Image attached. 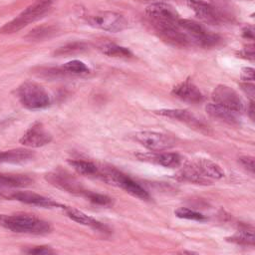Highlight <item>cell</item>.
Instances as JSON below:
<instances>
[{
  "label": "cell",
  "instance_id": "6da1fadb",
  "mask_svg": "<svg viewBox=\"0 0 255 255\" xmlns=\"http://www.w3.org/2000/svg\"><path fill=\"white\" fill-rule=\"evenodd\" d=\"M0 226L17 233L44 235L52 231L49 222L27 213L0 214Z\"/></svg>",
  "mask_w": 255,
  "mask_h": 255
},
{
  "label": "cell",
  "instance_id": "7a4b0ae2",
  "mask_svg": "<svg viewBox=\"0 0 255 255\" xmlns=\"http://www.w3.org/2000/svg\"><path fill=\"white\" fill-rule=\"evenodd\" d=\"M53 1L54 0H37L32 5L28 6L24 11H22L13 20L6 23L0 29V32L3 34H12L39 20L50 10Z\"/></svg>",
  "mask_w": 255,
  "mask_h": 255
},
{
  "label": "cell",
  "instance_id": "3957f363",
  "mask_svg": "<svg viewBox=\"0 0 255 255\" xmlns=\"http://www.w3.org/2000/svg\"><path fill=\"white\" fill-rule=\"evenodd\" d=\"M17 95L22 106L29 110L46 109L51 104L50 96L46 90L32 81L22 83L17 90Z\"/></svg>",
  "mask_w": 255,
  "mask_h": 255
},
{
  "label": "cell",
  "instance_id": "277c9868",
  "mask_svg": "<svg viewBox=\"0 0 255 255\" xmlns=\"http://www.w3.org/2000/svg\"><path fill=\"white\" fill-rule=\"evenodd\" d=\"M100 177H102L105 181L117 185L123 189H125L128 193L131 194L142 200H149L150 196L148 192L137 182L131 179L129 176L125 173L115 169V168H107L100 173Z\"/></svg>",
  "mask_w": 255,
  "mask_h": 255
},
{
  "label": "cell",
  "instance_id": "5b68a950",
  "mask_svg": "<svg viewBox=\"0 0 255 255\" xmlns=\"http://www.w3.org/2000/svg\"><path fill=\"white\" fill-rule=\"evenodd\" d=\"M177 24L188 35L192 44L201 47H212L220 42L218 35L210 32L196 21L179 18Z\"/></svg>",
  "mask_w": 255,
  "mask_h": 255
},
{
  "label": "cell",
  "instance_id": "8992f818",
  "mask_svg": "<svg viewBox=\"0 0 255 255\" xmlns=\"http://www.w3.org/2000/svg\"><path fill=\"white\" fill-rule=\"evenodd\" d=\"M155 33L166 43L180 48L189 47L192 42L188 35L178 26L177 22L150 21Z\"/></svg>",
  "mask_w": 255,
  "mask_h": 255
},
{
  "label": "cell",
  "instance_id": "52a82bcc",
  "mask_svg": "<svg viewBox=\"0 0 255 255\" xmlns=\"http://www.w3.org/2000/svg\"><path fill=\"white\" fill-rule=\"evenodd\" d=\"M89 25L108 32H121L128 27L127 19L117 12L103 11L88 17Z\"/></svg>",
  "mask_w": 255,
  "mask_h": 255
},
{
  "label": "cell",
  "instance_id": "ba28073f",
  "mask_svg": "<svg viewBox=\"0 0 255 255\" xmlns=\"http://www.w3.org/2000/svg\"><path fill=\"white\" fill-rule=\"evenodd\" d=\"M132 138L152 151H162L175 145V140L172 136L151 130L137 131L133 133Z\"/></svg>",
  "mask_w": 255,
  "mask_h": 255
},
{
  "label": "cell",
  "instance_id": "9c48e42d",
  "mask_svg": "<svg viewBox=\"0 0 255 255\" xmlns=\"http://www.w3.org/2000/svg\"><path fill=\"white\" fill-rule=\"evenodd\" d=\"M45 178L52 185L72 194L84 196L87 191L76 177L60 168L50 171L45 175Z\"/></svg>",
  "mask_w": 255,
  "mask_h": 255
},
{
  "label": "cell",
  "instance_id": "30bf717a",
  "mask_svg": "<svg viewBox=\"0 0 255 255\" xmlns=\"http://www.w3.org/2000/svg\"><path fill=\"white\" fill-rule=\"evenodd\" d=\"M187 5L200 20L207 24L219 25L230 20L213 4H209L204 0H187Z\"/></svg>",
  "mask_w": 255,
  "mask_h": 255
},
{
  "label": "cell",
  "instance_id": "8fae6325",
  "mask_svg": "<svg viewBox=\"0 0 255 255\" xmlns=\"http://www.w3.org/2000/svg\"><path fill=\"white\" fill-rule=\"evenodd\" d=\"M212 100L215 104L233 111L237 114L244 109V104L239 95L230 87L225 85H218L214 88L211 94Z\"/></svg>",
  "mask_w": 255,
  "mask_h": 255
},
{
  "label": "cell",
  "instance_id": "7c38bea8",
  "mask_svg": "<svg viewBox=\"0 0 255 255\" xmlns=\"http://www.w3.org/2000/svg\"><path fill=\"white\" fill-rule=\"evenodd\" d=\"M52 140V134L46 129L42 123H34L20 138V143L28 147H41Z\"/></svg>",
  "mask_w": 255,
  "mask_h": 255
},
{
  "label": "cell",
  "instance_id": "4fadbf2b",
  "mask_svg": "<svg viewBox=\"0 0 255 255\" xmlns=\"http://www.w3.org/2000/svg\"><path fill=\"white\" fill-rule=\"evenodd\" d=\"M155 113L159 116L170 118L179 122H182L186 125H188L190 128H195L199 131L206 132L208 133L209 128L208 126L198 119L196 116H194L192 113L186 111V110H181V109H162L155 111Z\"/></svg>",
  "mask_w": 255,
  "mask_h": 255
},
{
  "label": "cell",
  "instance_id": "5bb4252c",
  "mask_svg": "<svg viewBox=\"0 0 255 255\" xmlns=\"http://www.w3.org/2000/svg\"><path fill=\"white\" fill-rule=\"evenodd\" d=\"M145 14L150 21L157 22H172L176 23L179 19V15L176 10L167 3L162 1L153 2L145 8Z\"/></svg>",
  "mask_w": 255,
  "mask_h": 255
},
{
  "label": "cell",
  "instance_id": "9a60e30c",
  "mask_svg": "<svg viewBox=\"0 0 255 255\" xmlns=\"http://www.w3.org/2000/svg\"><path fill=\"white\" fill-rule=\"evenodd\" d=\"M3 197L11 200H17L26 204L41 206V207H61L64 208V205L59 204L51 198L40 195L38 193H34L32 191H16L10 194L3 195Z\"/></svg>",
  "mask_w": 255,
  "mask_h": 255
},
{
  "label": "cell",
  "instance_id": "2e32d148",
  "mask_svg": "<svg viewBox=\"0 0 255 255\" xmlns=\"http://www.w3.org/2000/svg\"><path fill=\"white\" fill-rule=\"evenodd\" d=\"M136 157L140 160L153 162L164 167L174 168L181 164V156L175 152H160L151 151L146 153H137Z\"/></svg>",
  "mask_w": 255,
  "mask_h": 255
},
{
  "label": "cell",
  "instance_id": "e0dca14e",
  "mask_svg": "<svg viewBox=\"0 0 255 255\" xmlns=\"http://www.w3.org/2000/svg\"><path fill=\"white\" fill-rule=\"evenodd\" d=\"M171 93L181 101L190 104H197L203 101V95L200 92V90L192 82L188 80L183 81L174 86L172 88Z\"/></svg>",
  "mask_w": 255,
  "mask_h": 255
},
{
  "label": "cell",
  "instance_id": "ac0fdd59",
  "mask_svg": "<svg viewBox=\"0 0 255 255\" xmlns=\"http://www.w3.org/2000/svg\"><path fill=\"white\" fill-rule=\"evenodd\" d=\"M190 165L202 176L208 179H220L224 176V171L221 166L208 158H197Z\"/></svg>",
  "mask_w": 255,
  "mask_h": 255
},
{
  "label": "cell",
  "instance_id": "d6986e66",
  "mask_svg": "<svg viewBox=\"0 0 255 255\" xmlns=\"http://www.w3.org/2000/svg\"><path fill=\"white\" fill-rule=\"evenodd\" d=\"M205 111L210 117H212L214 119H217L221 122H224L226 124H229V125H236L239 122V119L237 117V113H235L233 111H230L226 108H223V107H221V106H219L215 103H211V104L206 105Z\"/></svg>",
  "mask_w": 255,
  "mask_h": 255
},
{
  "label": "cell",
  "instance_id": "ffe728a7",
  "mask_svg": "<svg viewBox=\"0 0 255 255\" xmlns=\"http://www.w3.org/2000/svg\"><path fill=\"white\" fill-rule=\"evenodd\" d=\"M63 209H65L66 214L68 215L69 218H71L72 220H74V221H76L80 224L90 226L94 229L101 230V231H105V229H106V226L103 225L100 221H98L95 218L87 215L86 213H84L83 211H81L77 208H74V207H71V206H64Z\"/></svg>",
  "mask_w": 255,
  "mask_h": 255
},
{
  "label": "cell",
  "instance_id": "44dd1931",
  "mask_svg": "<svg viewBox=\"0 0 255 255\" xmlns=\"http://www.w3.org/2000/svg\"><path fill=\"white\" fill-rule=\"evenodd\" d=\"M33 157H34V152L26 148H17V149L0 151V163L25 162L32 159Z\"/></svg>",
  "mask_w": 255,
  "mask_h": 255
},
{
  "label": "cell",
  "instance_id": "7402d4cb",
  "mask_svg": "<svg viewBox=\"0 0 255 255\" xmlns=\"http://www.w3.org/2000/svg\"><path fill=\"white\" fill-rule=\"evenodd\" d=\"M31 184H33V179L26 174H0V187H26Z\"/></svg>",
  "mask_w": 255,
  "mask_h": 255
},
{
  "label": "cell",
  "instance_id": "603a6c76",
  "mask_svg": "<svg viewBox=\"0 0 255 255\" xmlns=\"http://www.w3.org/2000/svg\"><path fill=\"white\" fill-rule=\"evenodd\" d=\"M69 163L78 173L82 175L90 177H100L101 170H99L98 166L91 161L84 159H74L70 160Z\"/></svg>",
  "mask_w": 255,
  "mask_h": 255
},
{
  "label": "cell",
  "instance_id": "cb8c5ba5",
  "mask_svg": "<svg viewBox=\"0 0 255 255\" xmlns=\"http://www.w3.org/2000/svg\"><path fill=\"white\" fill-rule=\"evenodd\" d=\"M58 32V27L55 25H41L32 29L25 38L29 41H41L49 39Z\"/></svg>",
  "mask_w": 255,
  "mask_h": 255
},
{
  "label": "cell",
  "instance_id": "d4e9b609",
  "mask_svg": "<svg viewBox=\"0 0 255 255\" xmlns=\"http://www.w3.org/2000/svg\"><path fill=\"white\" fill-rule=\"evenodd\" d=\"M176 177L179 180H183V181H187V182H191V183H195V184H210V180L204 176H202L198 171H196L191 165L185 166L183 169H181Z\"/></svg>",
  "mask_w": 255,
  "mask_h": 255
},
{
  "label": "cell",
  "instance_id": "484cf974",
  "mask_svg": "<svg viewBox=\"0 0 255 255\" xmlns=\"http://www.w3.org/2000/svg\"><path fill=\"white\" fill-rule=\"evenodd\" d=\"M100 50L102 51L103 54L110 56V57H115V58H130L132 57V53L126 47L119 46L116 44H105L103 45Z\"/></svg>",
  "mask_w": 255,
  "mask_h": 255
},
{
  "label": "cell",
  "instance_id": "4316f807",
  "mask_svg": "<svg viewBox=\"0 0 255 255\" xmlns=\"http://www.w3.org/2000/svg\"><path fill=\"white\" fill-rule=\"evenodd\" d=\"M228 241H231L240 245H254V233L253 229H242L235 233L233 236L227 238Z\"/></svg>",
  "mask_w": 255,
  "mask_h": 255
},
{
  "label": "cell",
  "instance_id": "83f0119b",
  "mask_svg": "<svg viewBox=\"0 0 255 255\" xmlns=\"http://www.w3.org/2000/svg\"><path fill=\"white\" fill-rule=\"evenodd\" d=\"M62 69L64 72L72 74H86L89 72L88 66L80 60H72L70 62H67L63 65Z\"/></svg>",
  "mask_w": 255,
  "mask_h": 255
},
{
  "label": "cell",
  "instance_id": "f1b7e54d",
  "mask_svg": "<svg viewBox=\"0 0 255 255\" xmlns=\"http://www.w3.org/2000/svg\"><path fill=\"white\" fill-rule=\"evenodd\" d=\"M174 214L183 219H189V220H196V221H203L206 220V217L201 214L200 212H197L195 210H192L187 207H179L174 210Z\"/></svg>",
  "mask_w": 255,
  "mask_h": 255
},
{
  "label": "cell",
  "instance_id": "f546056e",
  "mask_svg": "<svg viewBox=\"0 0 255 255\" xmlns=\"http://www.w3.org/2000/svg\"><path fill=\"white\" fill-rule=\"evenodd\" d=\"M84 196L90 200L91 202L98 204V205H102V206H110L113 204V199L105 194H101V193H97V192H93V191H89L87 190L84 194Z\"/></svg>",
  "mask_w": 255,
  "mask_h": 255
},
{
  "label": "cell",
  "instance_id": "4dcf8cb0",
  "mask_svg": "<svg viewBox=\"0 0 255 255\" xmlns=\"http://www.w3.org/2000/svg\"><path fill=\"white\" fill-rule=\"evenodd\" d=\"M86 50V45L83 43H73V44H69L67 46H64L62 48H60L56 54L57 55H71V54H75V53H79Z\"/></svg>",
  "mask_w": 255,
  "mask_h": 255
},
{
  "label": "cell",
  "instance_id": "1f68e13d",
  "mask_svg": "<svg viewBox=\"0 0 255 255\" xmlns=\"http://www.w3.org/2000/svg\"><path fill=\"white\" fill-rule=\"evenodd\" d=\"M24 252L28 253V254L48 255V254H54L55 250H53L52 247H50V246H34V247H30L28 249H25Z\"/></svg>",
  "mask_w": 255,
  "mask_h": 255
},
{
  "label": "cell",
  "instance_id": "d6a6232c",
  "mask_svg": "<svg viewBox=\"0 0 255 255\" xmlns=\"http://www.w3.org/2000/svg\"><path fill=\"white\" fill-rule=\"evenodd\" d=\"M239 162L245 169H247L251 173H254V157L253 156L242 155L239 157Z\"/></svg>",
  "mask_w": 255,
  "mask_h": 255
},
{
  "label": "cell",
  "instance_id": "836d02e7",
  "mask_svg": "<svg viewBox=\"0 0 255 255\" xmlns=\"http://www.w3.org/2000/svg\"><path fill=\"white\" fill-rule=\"evenodd\" d=\"M241 79L245 82H253L254 77V69L251 67H245L241 70Z\"/></svg>",
  "mask_w": 255,
  "mask_h": 255
},
{
  "label": "cell",
  "instance_id": "e575fe53",
  "mask_svg": "<svg viewBox=\"0 0 255 255\" xmlns=\"http://www.w3.org/2000/svg\"><path fill=\"white\" fill-rule=\"evenodd\" d=\"M240 86H241L242 90H243L251 99L254 98V91H255V89H254V85H253V84H251V83H249V82H246V83H244V84H241Z\"/></svg>",
  "mask_w": 255,
  "mask_h": 255
},
{
  "label": "cell",
  "instance_id": "d590c367",
  "mask_svg": "<svg viewBox=\"0 0 255 255\" xmlns=\"http://www.w3.org/2000/svg\"><path fill=\"white\" fill-rule=\"evenodd\" d=\"M243 36L246 37V38H249V39H253V38H254V30H253V27H251V26L245 27V28L243 29Z\"/></svg>",
  "mask_w": 255,
  "mask_h": 255
},
{
  "label": "cell",
  "instance_id": "8d00e7d4",
  "mask_svg": "<svg viewBox=\"0 0 255 255\" xmlns=\"http://www.w3.org/2000/svg\"><path fill=\"white\" fill-rule=\"evenodd\" d=\"M242 54H243L244 56H246V58L253 60V58H254V49H253L252 47H248V48H245V49L243 50Z\"/></svg>",
  "mask_w": 255,
  "mask_h": 255
},
{
  "label": "cell",
  "instance_id": "74e56055",
  "mask_svg": "<svg viewBox=\"0 0 255 255\" xmlns=\"http://www.w3.org/2000/svg\"><path fill=\"white\" fill-rule=\"evenodd\" d=\"M248 115L252 121H254V103L251 101L249 107H248Z\"/></svg>",
  "mask_w": 255,
  "mask_h": 255
},
{
  "label": "cell",
  "instance_id": "f35d334b",
  "mask_svg": "<svg viewBox=\"0 0 255 255\" xmlns=\"http://www.w3.org/2000/svg\"><path fill=\"white\" fill-rule=\"evenodd\" d=\"M145 1H149V0H145ZM160 1V0H159Z\"/></svg>",
  "mask_w": 255,
  "mask_h": 255
}]
</instances>
